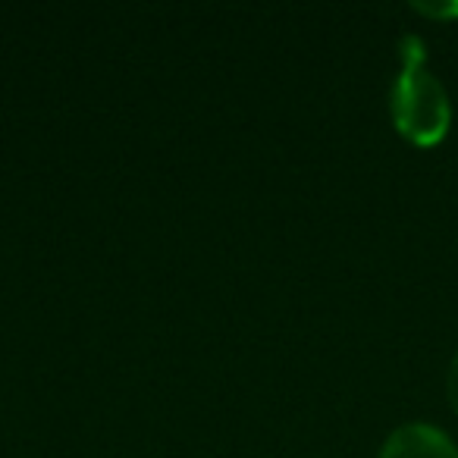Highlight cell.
I'll return each instance as SVG.
<instances>
[{"mask_svg":"<svg viewBox=\"0 0 458 458\" xmlns=\"http://www.w3.org/2000/svg\"><path fill=\"white\" fill-rule=\"evenodd\" d=\"M389 114L402 139L418 148L439 145L449 132V95L427 66V45L418 35L399 38V76L389 91Z\"/></svg>","mask_w":458,"mask_h":458,"instance_id":"cell-1","label":"cell"},{"mask_svg":"<svg viewBox=\"0 0 458 458\" xmlns=\"http://www.w3.org/2000/svg\"><path fill=\"white\" fill-rule=\"evenodd\" d=\"M380 458H458V445L439 427L427 420H411L389 433Z\"/></svg>","mask_w":458,"mask_h":458,"instance_id":"cell-2","label":"cell"},{"mask_svg":"<svg viewBox=\"0 0 458 458\" xmlns=\"http://www.w3.org/2000/svg\"><path fill=\"white\" fill-rule=\"evenodd\" d=\"M414 10L430 20H455L458 16V0H449V4H414Z\"/></svg>","mask_w":458,"mask_h":458,"instance_id":"cell-3","label":"cell"},{"mask_svg":"<svg viewBox=\"0 0 458 458\" xmlns=\"http://www.w3.org/2000/svg\"><path fill=\"white\" fill-rule=\"evenodd\" d=\"M445 393H449V402L458 414V352L452 355V364H449V374H445Z\"/></svg>","mask_w":458,"mask_h":458,"instance_id":"cell-4","label":"cell"}]
</instances>
